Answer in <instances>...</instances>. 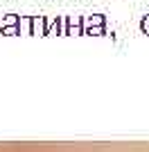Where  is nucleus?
Segmentation results:
<instances>
[{
	"instance_id": "nucleus-1",
	"label": "nucleus",
	"mask_w": 149,
	"mask_h": 152,
	"mask_svg": "<svg viewBox=\"0 0 149 152\" xmlns=\"http://www.w3.org/2000/svg\"><path fill=\"white\" fill-rule=\"evenodd\" d=\"M23 23H27V34H48L45 16H30V18H23Z\"/></svg>"
},
{
	"instance_id": "nucleus-2",
	"label": "nucleus",
	"mask_w": 149,
	"mask_h": 152,
	"mask_svg": "<svg viewBox=\"0 0 149 152\" xmlns=\"http://www.w3.org/2000/svg\"><path fill=\"white\" fill-rule=\"evenodd\" d=\"M0 32L2 34H18L20 32V16L18 14H7L0 20Z\"/></svg>"
},
{
	"instance_id": "nucleus-3",
	"label": "nucleus",
	"mask_w": 149,
	"mask_h": 152,
	"mask_svg": "<svg viewBox=\"0 0 149 152\" xmlns=\"http://www.w3.org/2000/svg\"><path fill=\"white\" fill-rule=\"evenodd\" d=\"M63 34H84V18L74 16V18H66V27Z\"/></svg>"
},
{
	"instance_id": "nucleus-4",
	"label": "nucleus",
	"mask_w": 149,
	"mask_h": 152,
	"mask_svg": "<svg viewBox=\"0 0 149 152\" xmlns=\"http://www.w3.org/2000/svg\"><path fill=\"white\" fill-rule=\"evenodd\" d=\"M84 23H86V27H99V25H106V16L104 14H93V16H88Z\"/></svg>"
},
{
	"instance_id": "nucleus-5",
	"label": "nucleus",
	"mask_w": 149,
	"mask_h": 152,
	"mask_svg": "<svg viewBox=\"0 0 149 152\" xmlns=\"http://www.w3.org/2000/svg\"><path fill=\"white\" fill-rule=\"evenodd\" d=\"M106 32V25H99V27H84V34H90V37H99Z\"/></svg>"
},
{
	"instance_id": "nucleus-6",
	"label": "nucleus",
	"mask_w": 149,
	"mask_h": 152,
	"mask_svg": "<svg viewBox=\"0 0 149 152\" xmlns=\"http://www.w3.org/2000/svg\"><path fill=\"white\" fill-rule=\"evenodd\" d=\"M52 32H56V34L61 32V16H56V18L52 20V25L48 27V34H52Z\"/></svg>"
},
{
	"instance_id": "nucleus-7",
	"label": "nucleus",
	"mask_w": 149,
	"mask_h": 152,
	"mask_svg": "<svg viewBox=\"0 0 149 152\" xmlns=\"http://www.w3.org/2000/svg\"><path fill=\"white\" fill-rule=\"evenodd\" d=\"M140 30H142L145 34H149V14L142 16V20H140Z\"/></svg>"
}]
</instances>
